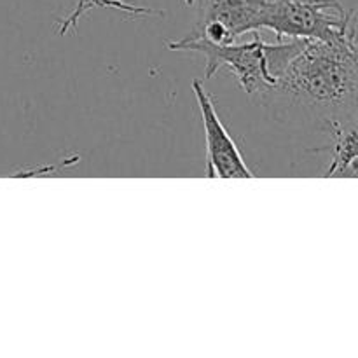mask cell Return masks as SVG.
<instances>
[{"instance_id": "obj_2", "label": "cell", "mask_w": 358, "mask_h": 358, "mask_svg": "<svg viewBox=\"0 0 358 358\" xmlns=\"http://www.w3.org/2000/svg\"><path fill=\"white\" fill-rule=\"evenodd\" d=\"M171 51L201 52L206 58L205 79H212L217 70L226 66L245 93H269L276 87V77L269 70V49L271 44L264 42L255 31L254 38L245 44H213L198 35H185L178 41L166 42Z\"/></svg>"}, {"instance_id": "obj_1", "label": "cell", "mask_w": 358, "mask_h": 358, "mask_svg": "<svg viewBox=\"0 0 358 358\" xmlns=\"http://www.w3.org/2000/svg\"><path fill=\"white\" fill-rule=\"evenodd\" d=\"M357 35L324 42L304 38L273 91L327 114H353L357 105Z\"/></svg>"}, {"instance_id": "obj_6", "label": "cell", "mask_w": 358, "mask_h": 358, "mask_svg": "<svg viewBox=\"0 0 358 358\" xmlns=\"http://www.w3.org/2000/svg\"><path fill=\"white\" fill-rule=\"evenodd\" d=\"M332 133V159L324 178L331 177H357V128L355 122L343 124L338 117L331 119Z\"/></svg>"}, {"instance_id": "obj_8", "label": "cell", "mask_w": 358, "mask_h": 358, "mask_svg": "<svg viewBox=\"0 0 358 358\" xmlns=\"http://www.w3.org/2000/svg\"><path fill=\"white\" fill-rule=\"evenodd\" d=\"M184 2H185V6H189V7L194 6V0H184Z\"/></svg>"}, {"instance_id": "obj_5", "label": "cell", "mask_w": 358, "mask_h": 358, "mask_svg": "<svg viewBox=\"0 0 358 358\" xmlns=\"http://www.w3.org/2000/svg\"><path fill=\"white\" fill-rule=\"evenodd\" d=\"M273 0H194L198 6L196 27L215 21L227 31L233 42L241 35L255 34L264 28L266 13Z\"/></svg>"}, {"instance_id": "obj_7", "label": "cell", "mask_w": 358, "mask_h": 358, "mask_svg": "<svg viewBox=\"0 0 358 358\" xmlns=\"http://www.w3.org/2000/svg\"><path fill=\"white\" fill-rule=\"evenodd\" d=\"M93 7H103V9H117L122 10L126 14H131L135 17H147V16H161V10L156 9H147V7L135 6V3H129L126 0H77L76 7L72 9V13L69 16L58 20V31L62 37H65L72 28H76V24L79 23L80 17L87 13Z\"/></svg>"}, {"instance_id": "obj_3", "label": "cell", "mask_w": 358, "mask_h": 358, "mask_svg": "<svg viewBox=\"0 0 358 358\" xmlns=\"http://www.w3.org/2000/svg\"><path fill=\"white\" fill-rule=\"evenodd\" d=\"M264 28L275 31L276 41L336 42L357 35L355 13L346 10L339 0H273Z\"/></svg>"}, {"instance_id": "obj_4", "label": "cell", "mask_w": 358, "mask_h": 358, "mask_svg": "<svg viewBox=\"0 0 358 358\" xmlns=\"http://www.w3.org/2000/svg\"><path fill=\"white\" fill-rule=\"evenodd\" d=\"M192 93L198 100L206 143V177L210 178H254L236 142L217 114L215 103L199 79L192 80Z\"/></svg>"}]
</instances>
